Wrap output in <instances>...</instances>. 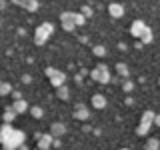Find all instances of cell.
<instances>
[{
  "instance_id": "6",
  "label": "cell",
  "mask_w": 160,
  "mask_h": 150,
  "mask_svg": "<svg viewBox=\"0 0 160 150\" xmlns=\"http://www.w3.org/2000/svg\"><path fill=\"white\" fill-rule=\"evenodd\" d=\"M146 28H148V24H144L142 20H134L132 26H130V34H132L134 38H140L144 32H146Z\"/></svg>"
},
{
  "instance_id": "21",
  "label": "cell",
  "mask_w": 160,
  "mask_h": 150,
  "mask_svg": "<svg viewBox=\"0 0 160 150\" xmlns=\"http://www.w3.org/2000/svg\"><path fill=\"white\" fill-rule=\"evenodd\" d=\"M154 124L160 128V114H156V116H154Z\"/></svg>"
},
{
  "instance_id": "8",
  "label": "cell",
  "mask_w": 160,
  "mask_h": 150,
  "mask_svg": "<svg viewBox=\"0 0 160 150\" xmlns=\"http://www.w3.org/2000/svg\"><path fill=\"white\" fill-rule=\"evenodd\" d=\"M50 144H52V134L38 136V150H50Z\"/></svg>"
},
{
  "instance_id": "12",
  "label": "cell",
  "mask_w": 160,
  "mask_h": 150,
  "mask_svg": "<svg viewBox=\"0 0 160 150\" xmlns=\"http://www.w3.org/2000/svg\"><path fill=\"white\" fill-rule=\"evenodd\" d=\"M144 150H160V138H148Z\"/></svg>"
},
{
  "instance_id": "1",
  "label": "cell",
  "mask_w": 160,
  "mask_h": 150,
  "mask_svg": "<svg viewBox=\"0 0 160 150\" xmlns=\"http://www.w3.org/2000/svg\"><path fill=\"white\" fill-rule=\"evenodd\" d=\"M154 116H156V114H154L152 110H146V112L142 114L140 124H138V128H136V134H138V136H144V134L150 132V126L154 124Z\"/></svg>"
},
{
  "instance_id": "14",
  "label": "cell",
  "mask_w": 160,
  "mask_h": 150,
  "mask_svg": "<svg viewBox=\"0 0 160 150\" xmlns=\"http://www.w3.org/2000/svg\"><path fill=\"white\" fill-rule=\"evenodd\" d=\"M116 72L120 74V76H128V74H130V70H128L126 64H122V62H120V64H116Z\"/></svg>"
},
{
  "instance_id": "20",
  "label": "cell",
  "mask_w": 160,
  "mask_h": 150,
  "mask_svg": "<svg viewBox=\"0 0 160 150\" xmlns=\"http://www.w3.org/2000/svg\"><path fill=\"white\" fill-rule=\"evenodd\" d=\"M14 2H18V4H22V6H24V8H26V6H28V4H30V2H32V0H14Z\"/></svg>"
},
{
  "instance_id": "16",
  "label": "cell",
  "mask_w": 160,
  "mask_h": 150,
  "mask_svg": "<svg viewBox=\"0 0 160 150\" xmlns=\"http://www.w3.org/2000/svg\"><path fill=\"white\" fill-rule=\"evenodd\" d=\"M14 110H16V112H24V110H26V102H24V100L16 102V104H14Z\"/></svg>"
},
{
  "instance_id": "23",
  "label": "cell",
  "mask_w": 160,
  "mask_h": 150,
  "mask_svg": "<svg viewBox=\"0 0 160 150\" xmlns=\"http://www.w3.org/2000/svg\"><path fill=\"white\" fill-rule=\"evenodd\" d=\"M158 86H160V78H158Z\"/></svg>"
},
{
  "instance_id": "22",
  "label": "cell",
  "mask_w": 160,
  "mask_h": 150,
  "mask_svg": "<svg viewBox=\"0 0 160 150\" xmlns=\"http://www.w3.org/2000/svg\"><path fill=\"white\" fill-rule=\"evenodd\" d=\"M20 150H28V148H26V146H20Z\"/></svg>"
},
{
  "instance_id": "4",
  "label": "cell",
  "mask_w": 160,
  "mask_h": 150,
  "mask_svg": "<svg viewBox=\"0 0 160 150\" xmlns=\"http://www.w3.org/2000/svg\"><path fill=\"white\" fill-rule=\"evenodd\" d=\"M46 76L50 78V82H52V86H62V84H64V78H66V76H64V72H60V70H56V68H48L46 70Z\"/></svg>"
},
{
  "instance_id": "9",
  "label": "cell",
  "mask_w": 160,
  "mask_h": 150,
  "mask_svg": "<svg viewBox=\"0 0 160 150\" xmlns=\"http://www.w3.org/2000/svg\"><path fill=\"white\" fill-rule=\"evenodd\" d=\"M92 106L94 108H104V106H106V98H104L102 96V94H94V96H92Z\"/></svg>"
},
{
  "instance_id": "13",
  "label": "cell",
  "mask_w": 160,
  "mask_h": 150,
  "mask_svg": "<svg viewBox=\"0 0 160 150\" xmlns=\"http://www.w3.org/2000/svg\"><path fill=\"white\" fill-rule=\"evenodd\" d=\"M140 42H142V44H150V42H152V28H150V26L146 28V32L140 36Z\"/></svg>"
},
{
  "instance_id": "10",
  "label": "cell",
  "mask_w": 160,
  "mask_h": 150,
  "mask_svg": "<svg viewBox=\"0 0 160 150\" xmlns=\"http://www.w3.org/2000/svg\"><path fill=\"white\" fill-rule=\"evenodd\" d=\"M64 132H66V126H64V124H60V122L52 124V130H50V134H52V136H62Z\"/></svg>"
},
{
  "instance_id": "15",
  "label": "cell",
  "mask_w": 160,
  "mask_h": 150,
  "mask_svg": "<svg viewBox=\"0 0 160 150\" xmlns=\"http://www.w3.org/2000/svg\"><path fill=\"white\" fill-rule=\"evenodd\" d=\"M58 96L62 98V100H66L68 98V88L66 86H58Z\"/></svg>"
},
{
  "instance_id": "5",
  "label": "cell",
  "mask_w": 160,
  "mask_h": 150,
  "mask_svg": "<svg viewBox=\"0 0 160 150\" xmlns=\"http://www.w3.org/2000/svg\"><path fill=\"white\" fill-rule=\"evenodd\" d=\"M60 20H62L64 30H74L76 28V14L74 12H64L62 16H60Z\"/></svg>"
},
{
  "instance_id": "7",
  "label": "cell",
  "mask_w": 160,
  "mask_h": 150,
  "mask_svg": "<svg viewBox=\"0 0 160 150\" xmlns=\"http://www.w3.org/2000/svg\"><path fill=\"white\" fill-rule=\"evenodd\" d=\"M108 12H110V16H112V18H120L124 14V6H122V4H118V2H112L108 6Z\"/></svg>"
},
{
  "instance_id": "3",
  "label": "cell",
  "mask_w": 160,
  "mask_h": 150,
  "mask_svg": "<svg viewBox=\"0 0 160 150\" xmlns=\"http://www.w3.org/2000/svg\"><path fill=\"white\" fill-rule=\"evenodd\" d=\"M92 78L100 84H106V82H110V70L104 64H100V66H96L92 70Z\"/></svg>"
},
{
  "instance_id": "17",
  "label": "cell",
  "mask_w": 160,
  "mask_h": 150,
  "mask_svg": "<svg viewBox=\"0 0 160 150\" xmlns=\"http://www.w3.org/2000/svg\"><path fill=\"white\" fill-rule=\"evenodd\" d=\"M94 54H96V56H104V54H106V48L104 46H94Z\"/></svg>"
},
{
  "instance_id": "19",
  "label": "cell",
  "mask_w": 160,
  "mask_h": 150,
  "mask_svg": "<svg viewBox=\"0 0 160 150\" xmlns=\"http://www.w3.org/2000/svg\"><path fill=\"white\" fill-rule=\"evenodd\" d=\"M32 114H34V116H36V118H40V116H42V108L34 106V108H32Z\"/></svg>"
},
{
  "instance_id": "24",
  "label": "cell",
  "mask_w": 160,
  "mask_h": 150,
  "mask_svg": "<svg viewBox=\"0 0 160 150\" xmlns=\"http://www.w3.org/2000/svg\"><path fill=\"white\" fill-rule=\"evenodd\" d=\"M120 150H128V148H120Z\"/></svg>"
},
{
  "instance_id": "2",
  "label": "cell",
  "mask_w": 160,
  "mask_h": 150,
  "mask_svg": "<svg viewBox=\"0 0 160 150\" xmlns=\"http://www.w3.org/2000/svg\"><path fill=\"white\" fill-rule=\"evenodd\" d=\"M52 24H48V22H44V24H40V26L36 28V34H34V42L36 44H44L48 40V36L52 34Z\"/></svg>"
},
{
  "instance_id": "18",
  "label": "cell",
  "mask_w": 160,
  "mask_h": 150,
  "mask_svg": "<svg viewBox=\"0 0 160 150\" xmlns=\"http://www.w3.org/2000/svg\"><path fill=\"white\" fill-rule=\"evenodd\" d=\"M132 88H134V84L130 82V80H126V82L122 84V90H124V92H130V90H132Z\"/></svg>"
},
{
  "instance_id": "11",
  "label": "cell",
  "mask_w": 160,
  "mask_h": 150,
  "mask_svg": "<svg viewBox=\"0 0 160 150\" xmlns=\"http://www.w3.org/2000/svg\"><path fill=\"white\" fill-rule=\"evenodd\" d=\"M74 116H76V118H80V120H86V118H88V110H86V106L78 104V106H76V110H74Z\"/></svg>"
}]
</instances>
